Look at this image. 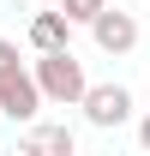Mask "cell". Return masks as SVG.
<instances>
[{
    "label": "cell",
    "instance_id": "obj_5",
    "mask_svg": "<svg viewBox=\"0 0 150 156\" xmlns=\"http://www.w3.org/2000/svg\"><path fill=\"white\" fill-rule=\"evenodd\" d=\"M30 48H72V18H66V12H36V18H30Z\"/></svg>",
    "mask_w": 150,
    "mask_h": 156
},
{
    "label": "cell",
    "instance_id": "obj_2",
    "mask_svg": "<svg viewBox=\"0 0 150 156\" xmlns=\"http://www.w3.org/2000/svg\"><path fill=\"white\" fill-rule=\"evenodd\" d=\"M0 114L6 120H36L42 114V84H36V72L18 54L0 60Z\"/></svg>",
    "mask_w": 150,
    "mask_h": 156
},
{
    "label": "cell",
    "instance_id": "obj_4",
    "mask_svg": "<svg viewBox=\"0 0 150 156\" xmlns=\"http://www.w3.org/2000/svg\"><path fill=\"white\" fill-rule=\"evenodd\" d=\"M90 36H96L102 54H132V48H138V18L120 12V6H102V12L90 18Z\"/></svg>",
    "mask_w": 150,
    "mask_h": 156
},
{
    "label": "cell",
    "instance_id": "obj_6",
    "mask_svg": "<svg viewBox=\"0 0 150 156\" xmlns=\"http://www.w3.org/2000/svg\"><path fill=\"white\" fill-rule=\"evenodd\" d=\"M18 150H24V156H42V150H48V156H72L78 138H72V126H36V132L18 138Z\"/></svg>",
    "mask_w": 150,
    "mask_h": 156
},
{
    "label": "cell",
    "instance_id": "obj_3",
    "mask_svg": "<svg viewBox=\"0 0 150 156\" xmlns=\"http://www.w3.org/2000/svg\"><path fill=\"white\" fill-rule=\"evenodd\" d=\"M78 108H84V120H90V126L114 132V126H126V120H132V90H126V84H90Z\"/></svg>",
    "mask_w": 150,
    "mask_h": 156
},
{
    "label": "cell",
    "instance_id": "obj_1",
    "mask_svg": "<svg viewBox=\"0 0 150 156\" xmlns=\"http://www.w3.org/2000/svg\"><path fill=\"white\" fill-rule=\"evenodd\" d=\"M30 72H36V84H42V102H54V108H78L84 90H90L84 60H78L72 48H42Z\"/></svg>",
    "mask_w": 150,
    "mask_h": 156
},
{
    "label": "cell",
    "instance_id": "obj_7",
    "mask_svg": "<svg viewBox=\"0 0 150 156\" xmlns=\"http://www.w3.org/2000/svg\"><path fill=\"white\" fill-rule=\"evenodd\" d=\"M102 6H108V0H60V12H66L72 24H90L96 12H102Z\"/></svg>",
    "mask_w": 150,
    "mask_h": 156
},
{
    "label": "cell",
    "instance_id": "obj_8",
    "mask_svg": "<svg viewBox=\"0 0 150 156\" xmlns=\"http://www.w3.org/2000/svg\"><path fill=\"white\" fill-rule=\"evenodd\" d=\"M138 144H144V150H150V114L138 120Z\"/></svg>",
    "mask_w": 150,
    "mask_h": 156
}]
</instances>
